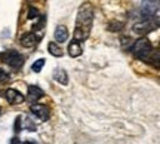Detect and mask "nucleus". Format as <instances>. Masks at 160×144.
Instances as JSON below:
<instances>
[{
    "mask_svg": "<svg viewBox=\"0 0 160 144\" xmlns=\"http://www.w3.org/2000/svg\"><path fill=\"white\" fill-rule=\"evenodd\" d=\"M8 79H9V75L0 69V80H8Z\"/></svg>",
    "mask_w": 160,
    "mask_h": 144,
    "instance_id": "nucleus-18",
    "label": "nucleus"
},
{
    "mask_svg": "<svg viewBox=\"0 0 160 144\" xmlns=\"http://www.w3.org/2000/svg\"><path fill=\"white\" fill-rule=\"evenodd\" d=\"M40 40V36H37L34 31H30V33H24L19 39V43L22 45L24 48H33L36 46Z\"/></svg>",
    "mask_w": 160,
    "mask_h": 144,
    "instance_id": "nucleus-7",
    "label": "nucleus"
},
{
    "mask_svg": "<svg viewBox=\"0 0 160 144\" xmlns=\"http://www.w3.org/2000/svg\"><path fill=\"white\" fill-rule=\"evenodd\" d=\"M37 18H40L39 17V11L31 6V8L28 9V19H37Z\"/></svg>",
    "mask_w": 160,
    "mask_h": 144,
    "instance_id": "nucleus-16",
    "label": "nucleus"
},
{
    "mask_svg": "<svg viewBox=\"0 0 160 144\" xmlns=\"http://www.w3.org/2000/svg\"><path fill=\"white\" fill-rule=\"evenodd\" d=\"M159 27V12L154 13V17H151L150 19H141V21H138L137 24H133V33H137L139 36H145L151 33L153 30H156Z\"/></svg>",
    "mask_w": 160,
    "mask_h": 144,
    "instance_id": "nucleus-3",
    "label": "nucleus"
},
{
    "mask_svg": "<svg viewBox=\"0 0 160 144\" xmlns=\"http://www.w3.org/2000/svg\"><path fill=\"white\" fill-rule=\"evenodd\" d=\"M68 54H70V57H73V58L80 57V55L83 54V43L71 40L68 45Z\"/></svg>",
    "mask_w": 160,
    "mask_h": 144,
    "instance_id": "nucleus-10",
    "label": "nucleus"
},
{
    "mask_svg": "<svg viewBox=\"0 0 160 144\" xmlns=\"http://www.w3.org/2000/svg\"><path fill=\"white\" fill-rule=\"evenodd\" d=\"M5 98L8 100V103L11 104H21L25 101V97L19 92L18 89H13V88H9L5 91Z\"/></svg>",
    "mask_w": 160,
    "mask_h": 144,
    "instance_id": "nucleus-6",
    "label": "nucleus"
},
{
    "mask_svg": "<svg viewBox=\"0 0 160 144\" xmlns=\"http://www.w3.org/2000/svg\"><path fill=\"white\" fill-rule=\"evenodd\" d=\"M43 23H45V18L42 17V18H40V21H39V24H36L34 27H33V30H42V27H43Z\"/></svg>",
    "mask_w": 160,
    "mask_h": 144,
    "instance_id": "nucleus-17",
    "label": "nucleus"
},
{
    "mask_svg": "<svg viewBox=\"0 0 160 144\" xmlns=\"http://www.w3.org/2000/svg\"><path fill=\"white\" fill-rule=\"evenodd\" d=\"M43 64H45V59H43V58H40V59L34 61V64H33V67H31V69H33L34 73H39L40 70L43 69Z\"/></svg>",
    "mask_w": 160,
    "mask_h": 144,
    "instance_id": "nucleus-15",
    "label": "nucleus"
},
{
    "mask_svg": "<svg viewBox=\"0 0 160 144\" xmlns=\"http://www.w3.org/2000/svg\"><path fill=\"white\" fill-rule=\"evenodd\" d=\"M153 12H159V2H144L141 5V15L142 19H150L153 17Z\"/></svg>",
    "mask_w": 160,
    "mask_h": 144,
    "instance_id": "nucleus-5",
    "label": "nucleus"
},
{
    "mask_svg": "<svg viewBox=\"0 0 160 144\" xmlns=\"http://www.w3.org/2000/svg\"><path fill=\"white\" fill-rule=\"evenodd\" d=\"M68 39V30L65 25H58L57 30H55V40L59 42V43H62Z\"/></svg>",
    "mask_w": 160,
    "mask_h": 144,
    "instance_id": "nucleus-11",
    "label": "nucleus"
},
{
    "mask_svg": "<svg viewBox=\"0 0 160 144\" xmlns=\"http://www.w3.org/2000/svg\"><path fill=\"white\" fill-rule=\"evenodd\" d=\"M43 95H45V92H43L37 85H30L28 86V92H27V100H28V101L36 103V101L40 100Z\"/></svg>",
    "mask_w": 160,
    "mask_h": 144,
    "instance_id": "nucleus-9",
    "label": "nucleus"
},
{
    "mask_svg": "<svg viewBox=\"0 0 160 144\" xmlns=\"http://www.w3.org/2000/svg\"><path fill=\"white\" fill-rule=\"evenodd\" d=\"M92 23H93V11L88 3H86L79 12V17L76 19V28L74 34H73V40L76 42H83L89 37L92 28Z\"/></svg>",
    "mask_w": 160,
    "mask_h": 144,
    "instance_id": "nucleus-1",
    "label": "nucleus"
},
{
    "mask_svg": "<svg viewBox=\"0 0 160 144\" xmlns=\"http://www.w3.org/2000/svg\"><path fill=\"white\" fill-rule=\"evenodd\" d=\"M132 54L139 59H148L150 55H153V45L148 39L145 37H139L133 45L131 46Z\"/></svg>",
    "mask_w": 160,
    "mask_h": 144,
    "instance_id": "nucleus-2",
    "label": "nucleus"
},
{
    "mask_svg": "<svg viewBox=\"0 0 160 144\" xmlns=\"http://www.w3.org/2000/svg\"><path fill=\"white\" fill-rule=\"evenodd\" d=\"M48 49H49V52L53 57H62V49L58 46V43H55V42H51L48 45Z\"/></svg>",
    "mask_w": 160,
    "mask_h": 144,
    "instance_id": "nucleus-13",
    "label": "nucleus"
},
{
    "mask_svg": "<svg viewBox=\"0 0 160 144\" xmlns=\"http://www.w3.org/2000/svg\"><path fill=\"white\" fill-rule=\"evenodd\" d=\"M123 27V23H119V21H111L108 24V30L110 31H119Z\"/></svg>",
    "mask_w": 160,
    "mask_h": 144,
    "instance_id": "nucleus-14",
    "label": "nucleus"
},
{
    "mask_svg": "<svg viewBox=\"0 0 160 144\" xmlns=\"http://www.w3.org/2000/svg\"><path fill=\"white\" fill-rule=\"evenodd\" d=\"M0 59L8 67H11L12 70H19L24 65V57L18 51H13V49L12 51H5L0 55Z\"/></svg>",
    "mask_w": 160,
    "mask_h": 144,
    "instance_id": "nucleus-4",
    "label": "nucleus"
},
{
    "mask_svg": "<svg viewBox=\"0 0 160 144\" xmlns=\"http://www.w3.org/2000/svg\"><path fill=\"white\" fill-rule=\"evenodd\" d=\"M53 79L59 83H62V85H67L68 83V76H67V71L62 69H58L55 70V73H53Z\"/></svg>",
    "mask_w": 160,
    "mask_h": 144,
    "instance_id": "nucleus-12",
    "label": "nucleus"
},
{
    "mask_svg": "<svg viewBox=\"0 0 160 144\" xmlns=\"http://www.w3.org/2000/svg\"><path fill=\"white\" fill-rule=\"evenodd\" d=\"M30 110L36 117H39L40 121H48L49 119V109L43 104H33Z\"/></svg>",
    "mask_w": 160,
    "mask_h": 144,
    "instance_id": "nucleus-8",
    "label": "nucleus"
},
{
    "mask_svg": "<svg viewBox=\"0 0 160 144\" xmlns=\"http://www.w3.org/2000/svg\"><path fill=\"white\" fill-rule=\"evenodd\" d=\"M22 144H37V143H33V141H25V143H22Z\"/></svg>",
    "mask_w": 160,
    "mask_h": 144,
    "instance_id": "nucleus-19",
    "label": "nucleus"
}]
</instances>
